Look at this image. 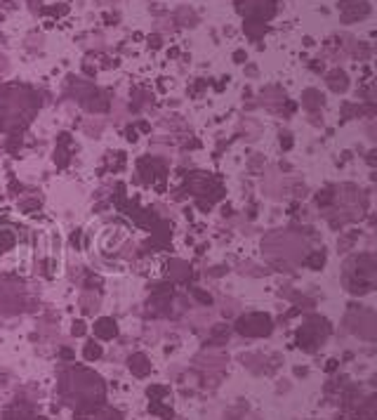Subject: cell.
Listing matches in <instances>:
<instances>
[{"label": "cell", "instance_id": "1", "mask_svg": "<svg viewBox=\"0 0 377 420\" xmlns=\"http://www.w3.org/2000/svg\"><path fill=\"white\" fill-rule=\"evenodd\" d=\"M61 394L66 396V402L73 404V406L95 404L104 396V385L99 380V375H95V373L73 368L61 380Z\"/></svg>", "mask_w": 377, "mask_h": 420}, {"label": "cell", "instance_id": "2", "mask_svg": "<svg viewBox=\"0 0 377 420\" xmlns=\"http://www.w3.org/2000/svg\"><path fill=\"white\" fill-rule=\"evenodd\" d=\"M26 304V295L21 283H3L0 286V307L5 314H17V312L24 310Z\"/></svg>", "mask_w": 377, "mask_h": 420}, {"label": "cell", "instance_id": "3", "mask_svg": "<svg viewBox=\"0 0 377 420\" xmlns=\"http://www.w3.org/2000/svg\"><path fill=\"white\" fill-rule=\"evenodd\" d=\"M238 330L243 335H267L271 330V321L264 314H250L238 321Z\"/></svg>", "mask_w": 377, "mask_h": 420}, {"label": "cell", "instance_id": "4", "mask_svg": "<svg viewBox=\"0 0 377 420\" xmlns=\"http://www.w3.org/2000/svg\"><path fill=\"white\" fill-rule=\"evenodd\" d=\"M226 361V357L222 352H213V349H205V352H201L198 357H196V366H201V368H222Z\"/></svg>", "mask_w": 377, "mask_h": 420}, {"label": "cell", "instance_id": "5", "mask_svg": "<svg viewBox=\"0 0 377 420\" xmlns=\"http://www.w3.org/2000/svg\"><path fill=\"white\" fill-rule=\"evenodd\" d=\"M128 366H130V371H132L137 378H144L146 373L151 371V364H149V359H146L144 354H132V357H130V361H128Z\"/></svg>", "mask_w": 377, "mask_h": 420}, {"label": "cell", "instance_id": "6", "mask_svg": "<svg viewBox=\"0 0 377 420\" xmlns=\"http://www.w3.org/2000/svg\"><path fill=\"white\" fill-rule=\"evenodd\" d=\"M95 330H97L99 338H106V340H111V338L118 335V328H116V323H113V319H102V321H97L95 323Z\"/></svg>", "mask_w": 377, "mask_h": 420}, {"label": "cell", "instance_id": "7", "mask_svg": "<svg viewBox=\"0 0 377 420\" xmlns=\"http://www.w3.org/2000/svg\"><path fill=\"white\" fill-rule=\"evenodd\" d=\"M80 304H83V312L92 314V312L99 310V298L95 293H83V298H80Z\"/></svg>", "mask_w": 377, "mask_h": 420}, {"label": "cell", "instance_id": "8", "mask_svg": "<svg viewBox=\"0 0 377 420\" xmlns=\"http://www.w3.org/2000/svg\"><path fill=\"white\" fill-rule=\"evenodd\" d=\"M83 354H85L87 361H97L99 357H102V347H99L97 342H87L85 349H83Z\"/></svg>", "mask_w": 377, "mask_h": 420}, {"label": "cell", "instance_id": "9", "mask_svg": "<svg viewBox=\"0 0 377 420\" xmlns=\"http://www.w3.org/2000/svg\"><path fill=\"white\" fill-rule=\"evenodd\" d=\"M87 420H118V413H113V411H102V413H97V415H90Z\"/></svg>", "mask_w": 377, "mask_h": 420}, {"label": "cell", "instance_id": "10", "mask_svg": "<svg viewBox=\"0 0 377 420\" xmlns=\"http://www.w3.org/2000/svg\"><path fill=\"white\" fill-rule=\"evenodd\" d=\"M85 333V326H83V321H76V326H73V335H83Z\"/></svg>", "mask_w": 377, "mask_h": 420}, {"label": "cell", "instance_id": "11", "mask_svg": "<svg viewBox=\"0 0 377 420\" xmlns=\"http://www.w3.org/2000/svg\"><path fill=\"white\" fill-rule=\"evenodd\" d=\"M5 69H7V64H5V59L0 57V71H5Z\"/></svg>", "mask_w": 377, "mask_h": 420}]
</instances>
